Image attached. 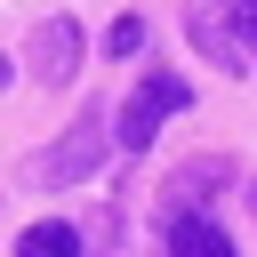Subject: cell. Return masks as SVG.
<instances>
[{
  "label": "cell",
  "instance_id": "1",
  "mask_svg": "<svg viewBox=\"0 0 257 257\" xmlns=\"http://www.w3.org/2000/svg\"><path fill=\"white\" fill-rule=\"evenodd\" d=\"M185 104H193V88H185L177 72H145L137 96L120 104V128H112V137H120L128 153H145V145H153V120H161V112H185Z\"/></svg>",
  "mask_w": 257,
  "mask_h": 257
},
{
  "label": "cell",
  "instance_id": "2",
  "mask_svg": "<svg viewBox=\"0 0 257 257\" xmlns=\"http://www.w3.org/2000/svg\"><path fill=\"white\" fill-rule=\"evenodd\" d=\"M32 64H40V80L64 88V80L80 72V24H72V16H48V24L32 32Z\"/></svg>",
  "mask_w": 257,
  "mask_h": 257
},
{
  "label": "cell",
  "instance_id": "3",
  "mask_svg": "<svg viewBox=\"0 0 257 257\" xmlns=\"http://www.w3.org/2000/svg\"><path fill=\"white\" fill-rule=\"evenodd\" d=\"M169 249H177V257H225L233 241H225L209 217H169Z\"/></svg>",
  "mask_w": 257,
  "mask_h": 257
},
{
  "label": "cell",
  "instance_id": "4",
  "mask_svg": "<svg viewBox=\"0 0 257 257\" xmlns=\"http://www.w3.org/2000/svg\"><path fill=\"white\" fill-rule=\"evenodd\" d=\"M96 137H72V145H56V153H40V177H88L96 169Z\"/></svg>",
  "mask_w": 257,
  "mask_h": 257
},
{
  "label": "cell",
  "instance_id": "5",
  "mask_svg": "<svg viewBox=\"0 0 257 257\" xmlns=\"http://www.w3.org/2000/svg\"><path fill=\"white\" fill-rule=\"evenodd\" d=\"M72 249H80V233H72L64 217H48V225L24 233V257H72Z\"/></svg>",
  "mask_w": 257,
  "mask_h": 257
},
{
  "label": "cell",
  "instance_id": "6",
  "mask_svg": "<svg viewBox=\"0 0 257 257\" xmlns=\"http://www.w3.org/2000/svg\"><path fill=\"white\" fill-rule=\"evenodd\" d=\"M104 48H112V56H137V48H145V24H137V16H120V24L104 32Z\"/></svg>",
  "mask_w": 257,
  "mask_h": 257
},
{
  "label": "cell",
  "instance_id": "7",
  "mask_svg": "<svg viewBox=\"0 0 257 257\" xmlns=\"http://www.w3.org/2000/svg\"><path fill=\"white\" fill-rule=\"evenodd\" d=\"M233 8H241V40L257 48V0H233Z\"/></svg>",
  "mask_w": 257,
  "mask_h": 257
},
{
  "label": "cell",
  "instance_id": "8",
  "mask_svg": "<svg viewBox=\"0 0 257 257\" xmlns=\"http://www.w3.org/2000/svg\"><path fill=\"white\" fill-rule=\"evenodd\" d=\"M0 88H8V56H0Z\"/></svg>",
  "mask_w": 257,
  "mask_h": 257
}]
</instances>
